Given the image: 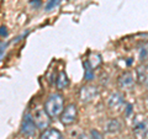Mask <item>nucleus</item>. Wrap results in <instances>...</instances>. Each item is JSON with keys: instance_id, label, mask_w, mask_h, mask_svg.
<instances>
[{"instance_id": "ddd939ff", "label": "nucleus", "mask_w": 148, "mask_h": 139, "mask_svg": "<svg viewBox=\"0 0 148 139\" xmlns=\"http://www.w3.org/2000/svg\"><path fill=\"white\" fill-rule=\"evenodd\" d=\"M147 74H148L147 67H140V68H137V79H138V80H140L141 82H143V81L146 80Z\"/></svg>"}, {"instance_id": "4468645a", "label": "nucleus", "mask_w": 148, "mask_h": 139, "mask_svg": "<svg viewBox=\"0 0 148 139\" xmlns=\"http://www.w3.org/2000/svg\"><path fill=\"white\" fill-rule=\"evenodd\" d=\"M62 0H49V1L47 3V5H46V10H52V9H54L56 6H58V4L61 3Z\"/></svg>"}, {"instance_id": "0eeeda50", "label": "nucleus", "mask_w": 148, "mask_h": 139, "mask_svg": "<svg viewBox=\"0 0 148 139\" xmlns=\"http://www.w3.org/2000/svg\"><path fill=\"white\" fill-rule=\"evenodd\" d=\"M123 104H125V96L121 92H112L108 99V105L111 110H119Z\"/></svg>"}, {"instance_id": "6ab92c4d", "label": "nucleus", "mask_w": 148, "mask_h": 139, "mask_svg": "<svg viewBox=\"0 0 148 139\" xmlns=\"http://www.w3.org/2000/svg\"><path fill=\"white\" fill-rule=\"evenodd\" d=\"M145 84H146V87L148 89V74H147V78H146V80H145Z\"/></svg>"}, {"instance_id": "9d476101", "label": "nucleus", "mask_w": 148, "mask_h": 139, "mask_svg": "<svg viewBox=\"0 0 148 139\" xmlns=\"http://www.w3.org/2000/svg\"><path fill=\"white\" fill-rule=\"evenodd\" d=\"M40 139H63L62 133L56 128H48L45 129L43 133L41 134Z\"/></svg>"}, {"instance_id": "f03ea898", "label": "nucleus", "mask_w": 148, "mask_h": 139, "mask_svg": "<svg viewBox=\"0 0 148 139\" xmlns=\"http://www.w3.org/2000/svg\"><path fill=\"white\" fill-rule=\"evenodd\" d=\"M32 119H34L36 127L41 129V131H45L46 128H48L49 123H51V117L48 116V113L46 112L45 108H41V107H37L34 111Z\"/></svg>"}, {"instance_id": "a211bd4d", "label": "nucleus", "mask_w": 148, "mask_h": 139, "mask_svg": "<svg viewBox=\"0 0 148 139\" xmlns=\"http://www.w3.org/2000/svg\"><path fill=\"white\" fill-rule=\"evenodd\" d=\"M0 36H1V37H5V36H8L6 27H4V26H1V27H0Z\"/></svg>"}, {"instance_id": "dca6fc26", "label": "nucleus", "mask_w": 148, "mask_h": 139, "mask_svg": "<svg viewBox=\"0 0 148 139\" xmlns=\"http://www.w3.org/2000/svg\"><path fill=\"white\" fill-rule=\"evenodd\" d=\"M6 42H0V57H3V54L5 53V49H6Z\"/></svg>"}, {"instance_id": "6e6552de", "label": "nucleus", "mask_w": 148, "mask_h": 139, "mask_svg": "<svg viewBox=\"0 0 148 139\" xmlns=\"http://www.w3.org/2000/svg\"><path fill=\"white\" fill-rule=\"evenodd\" d=\"M133 132L138 138H146L148 136V122L147 121H141L136 123L135 128H133Z\"/></svg>"}, {"instance_id": "f3484780", "label": "nucleus", "mask_w": 148, "mask_h": 139, "mask_svg": "<svg viewBox=\"0 0 148 139\" xmlns=\"http://www.w3.org/2000/svg\"><path fill=\"white\" fill-rule=\"evenodd\" d=\"M91 136H92V139H103L101 138V134L98 132V131H91Z\"/></svg>"}, {"instance_id": "39448f33", "label": "nucleus", "mask_w": 148, "mask_h": 139, "mask_svg": "<svg viewBox=\"0 0 148 139\" xmlns=\"http://www.w3.org/2000/svg\"><path fill=\"white\" fill-rule=\"evenodd\" d=\"M99 96V89L96 86H92V85H86V86H83L80 91H79V97L82 100V102H90L94 99Z\"/></svg>"}, {"instance_id": "2eb2a0df", "label": "nucleus", "mask_w": 148, "mask_h": 139, "mask_svg": "<svg viewBox=\"0 0 148 139\" xmlns=\"http://www.w3.org/2000/svg\"><path fill=\"white\" fill-rule=\"evenodd\" d=\"M140 58H141V61H142V62L147 61V58H148V47H143V48L141 49Z\"/></svg>"}, {"instance_id": "9b49d317", "label": "nucleus", "mask_w": 148, "mask_h": 139, "mask_svg": "<svg viewBox=\"0 0 148 139\" xmlns=\"http://www.w3.org/2000/svg\"><path fill=\"white\" fill-rule=\"evenodd\" d=\"M56 84H57V87L59 90H63V89H66V87L69 85V80H68V76H67V74L64 73V72H61L58 74V76H57V80H56Z\"/></svg>"}, {"instance_id": "aec40b11", "label": "nucleus", "mask_w": 148, "mask_h": 139, "mask_svg": "<svg viewBox=\"0 0 148 139\" xmlns=\"http://www.w3.org/2000/svg\"><path fill=\"white\" fill-rule=\"evenodd\" d=\"M147 102H148V97H147Z\"/></svg>"}, {"instance_id": "423d86ee", "label": "nucleus", "mask_w": 148, "mask_h": 139, "mask_svg": "<svg viewBox=\"0 0 148 139\" xmlns=\"http://www.w3.org/2000/svg\"><path fill=\"white\" fill-rule=\"evenodd\" d=\"M119 86L120 89L123 90H131L135 86V78H133L132 73H123L121 76L119 78Z\"/></svg>"}, {"instance_id": "f257e3e1", "label": "nucleus", "mask_w": 148, "mask_h": 139, "mask_svg": "<svg viewBox=\"0 0 148 139\" xmlns=\"http://www.w3.org/2000/svg\"><path fill=\"white\" fill-rule=\"evenodd\" d=\"M63 107H64V99L61 94L49 95V97L45 104V110L51 118H57L58 116H61V113L63 112Z\"/></svg>"}, {"instance_id": "f8f14e48", "label": "nucleus", "mask_w": 148, "mask_h": 139, "mask_svg": "<svg viewBox=\"0 0 148 139\" xmlns=\"http://www.w3.org/2000/svg\"><path fill=\"white\" fill-rule=\"evenodd\" d=\"M84 67H85V73H84V79L86 81H91L94 79V69L91 68V65L89 64V62H85L84 63Z\"/></svg>"}, {"instance_id": "7ed1b4c3", "label": "nucleus", "mask_w": 148, "mask_h": 139, "mask_svg": "<svg viewBox=\"0 0 148 139\" xmlns=\"http://www.w3.org/2000/svg\"><path fill=\"white\" fill-rule=\"evenodd\" d=\"M78 117V108L74 104L68 105L66 108L63 110V112L61 113V122L64 126H71L77 121Z\"/></svg>"}, {"instance_id": "1a4fd4ad", "label": "nucleus", "mask_w": 148, "mask_h": 139, "mask_svg": "<svg viewBox=\"0 0 148 139\" xmlns=\"http://www.w3.org/2000/svg\"><path fill=\"white\" fill-rule=\"evenodd\" d=\"M121 131V123H120L119 119H109L108 122L105 123V132L115 134Z\"/></svg>"}, {"instance_id": "20e7f679", "label": "nucleus", "mask_w": 148, "mask_h": 139, "mask_svg": "<svg viewBox=\"0 0 148 139\" xmlns=\"http://www.w3.org/2000/svg\"><path fill=\"white\" fill-rule=\"evenodd\" d=\"M37 128L36 124L34 122V119H32V116L26 113L24 116V119H22V123H21V133L24 134L25 137H34L36 136V132H37Z\"/></svg>"}]
</instances>
